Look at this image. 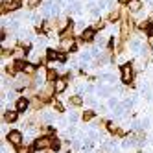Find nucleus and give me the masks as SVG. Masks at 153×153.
Instances as JSON below:
<instances>
[{"label": "nucleus", "mask_w": 153, "mask_h": 153, "mask_svg": "<svg viewBox=\"0 0 153 153\" xmlns=\"http://www.w3.org/2000/svg\"><path fill=\"white\" fill-rule=\"evenodd\" d=\"M131 79H133V67L127 63L122 67V81L124 83H131Z\"/></svg>", "instance_id": "nucleus-1"}, {"label": "nucleus", "mask_w": 153, "mask_h": 153, "mask_svg": "<svg viewBox=\"0 0 153 153\" xmlns=\"http://www.w3.org/2000/svg\"><path fill=\"white\" fill-rule=\"evenodd\" d=\"M52 142H53V140H50L48 137H42V138L35 140V144H33V148H35V149H45V148L52 146Z\"/></svg>", "instance_id": "nucleus-2"}, {"label": "nucleus", "mask_w": 153, "mask_h": 153, "mask_svg": "<svg viewBox=\"0 0 153 153\" xmlns=\"http://www.w3.org/2000/svg\"><path fill=\"white\" fill-rule=\"evenodd\" d=\"M7 140L11 142V144H15V146H19L20 142H22V135L19 133V131H9V135H7Z\"/></svg>", "instance_id": "nucleus-3"}, {"label": "nucleus", "mask_w": 153, "mask_h": 153, "mask_svg": "<svg viewBox=\"0 0 153 153\" xmlns=\"http://www.w3.org/2000/svg\"><path fill=\"white\" fill-rule=\"evenodd\" d=\"M20 6L19 0H13V2H7V4H2V7H0V11L6 13V11H13V9H17Z\"/></svg>", "instance_id": "nucleus-4"}, {"label": "nucleus", "mask_w": 153, "mask_h": 153, "mask_svg": "<svg viewBox=\"0 0 153 153\" xmlns=\"http://www.w3.org/2000/svg\"><path fill=\"white\" fill-rule=\"evenodd\" d=\"M26 109H28V100L26 98H20V100L17 102V111L22 113V111H26Z\"/></svg>", "instance_id": "nucleus-5"}, {"label": "nucleus", "mask_w": 153, "mask_h": 153, "mask_svg": "<svg viewBox=\"0 0 153 153\" xmlns=\"http://www.w3.org/2000/svg\"><path fill=\"white\" fill-rule=\"evenodd\" d=\"M94 33H96V30H94V28H89V30H85V31H83L81 39H83V41H91V39L94 37Z\"/></svg>", "instance_id": "nucleus-6"}, {"label": "nucleus", "mask_w": 153, "mask_h": 153, "mask_svg": "<svg viewBox=\"0 0 153 153\" xmlns=\"http://www.w3.org/2000/svg\"><path fill=\"white\" fill-rule=\"evenodd\" d=\"M65 87H67V81H65V79H56V85H53V89H56L57 92H61V91H65Z\"/></svg>", "instance_id": "nucleus-7"}, {"label": "nucleus", "mask_w": 153, "mask_h": 153, "mask_svg": "<svg viewBox=\"0 0 153 153\" xmlns=\"http://www.w3.org/2000/svg\"><path fill=\"white\" fill-rule=\"evenodd\" d=\"M72 37H74V30H72V28H68V30H65L63 33H61V39H63V41H70Z\"/></svg>", "instance_id": "nucleus-8"}, {"label": "nucleus", "mask_w": 153, "mask_h": 153, "mask_svg": "<svg viewBox=\"0 0 153 153\" xmlns=\"http://www.w3.org/2000/svg\"><path fill=\"white\" fill-rule=\"evenodd\" d=\"M53 91H56V89H45V91L39 94V98H41V100H48V98H52Z\"/></svg>", "instance_id": "nucleus-9"}, {"label": "nucleus", "mask_w": 153, "mask_h": 153, "mask_svg": "<svg viewBox=\"0 0 153 153\" xmlns=\"http://www.w3.org/2000/svg\"><path fill=\"white\" fill-rule=\"evenodd\" d=\"M140 2H138V0H131V2H129V9H131V11H138V9H140Z\"/></svg>", "instance_id": "nucleus-10"}, {"label": "nucleus", "mask_w": 153, "mask_h": 153, "mask_svg": "<svg viewBox=\"0 0 153 153\" xmlns=\"http://www.w3.org/2000/svg\"><path fill=\"white\" fill-rule=\"evenodd\" d=\"M4 118H6V122H15V120H17V113L9 111V113H6V114H4Z\"/></svg>", "instance_id": "nucleus-11"}, {"label": "nucleus", "mask_w": 153, "mask_h": 153, "mask_svg": "<svg viewBox=\"0 0 153 153\" xmlns=\"http://www.w3.org/2000/svg\"><path fill=\"white\" fill-rule=\"evenodd\" d=\"M31 105H33L35 109H41L42 105H45V100H41V98H33V100H31Z\"/></svg>", "instance_id": "nucleus-12"}, {"label": "nucleus", "mask_w": 153, "mask_h": 153, "mask_svg": "<svg viewBox=\"0 0 153 153\" xmlns=\"http://www.w3.org/2000/svg\"><path fill=\"white\" fill-rule=\"evenodd\" d=\"M70 103H72L74 107H79V105H81V98H79V96H74V98H70Z\"/></svg>", "instance_id": "nucleus-13"}, {"label": "nucleus", "mask_w": 153, "mask_h": 153, "mask_svg": "<svg viewBox=\"0 0 153 153\" xmlns=\"http://www.w3.org/2000/svg\"><path fill=\"white\" fill-rule=\"evenodd\" d=\"M46 56H48V59H52V61H53V59H56V61L59 59V53H57V52H53V50H48Z\"/></svg>", "instance_id": "nucleus-14"}, {"label": "nucleus", "mask_w": 153, "mask_h": 153, "mask_svg": "<svg viewBox=\"0 0 153 153\" xmlns=\"http://www.w3.org/2000/svg\"><path fill=\"white\" fill-rule=\"evenodd\" d=\"M26 74H33L35 72V67H33V65H24V68H22Z\"/></svg>", "instance_id": "nucleus-15"}, {"label": "nucleus", "mask_w": 153, "mask_h": 153, "mask_svg": "<svg viewBox=\"0 0 153 153\" xmlns=\"http://www.w3.org/2000/svg\"><path fill=\"white\" fill-rule=\"evenodd\" d=\"M94 118V113L92 111H87L85 114H83V120H85V122H89V120H92Z\"/></svg>", "instance_id": "nucleus-16"}, {"label": "nucleus", "mask_w": 153, "mask_h": 153, "mask_svg": "<svg viewBox=\"0 0 153 153\" xmlns=\"http://www.w3.org/2000/svg\"><path fill=\"white\" fill-rule=\"evenodd\" d=\"M118 15H120V13H116V11H113L111 15H109V20H111V22H114V20H118Z\"/></svg>", "instance_id": "nucleus-17"}, {"label": "nucleus", "mask_w": 153, "mask_h": 153, "mask_svg": "<svg viewBox=\"0 0 153 153\" xmlns=\"http://www.w3.org/2000/svg\"><path fill=\"white\" fill-rule=\"evenodd\" d=\"M39 4H41V0H30V2H28V6H30V7H37Z\"/></svg>", "instance_id": "nucleus-18"}, {"label": "nucleus", "mask_w": 153, "mask_h": 153, "mask_svg": "<svg viewBox=\"0 0 153 153\" xmlns=\"http://www.w3.org/2000/svg\"><path fill=\"white\" fill-rule=\"evenodd\" d=\"M92 28H94V30H100V28H103V20H98V22H96Z\"/></svg>", "instance_id": "nucleus-19"}, {"label": "nucleus", "mask_w": 153, "mask_h": 153, "mask_svg": "<svg viewBox=\"0 0 153 153\" xmlns=\"http://www.w3.org/2000/svg\"><path fill=\"white\" fill-rule=\"evenodd\" d=\"M56 74H57V72L50 70V72H48V79H50V81H53V79H56Z\"/></svg>", "instance_id": "nucleus-20"}, {"label": "nucleus", "mask_w": 153, "mask_h": 153, "mask_svg": "<svg viewBox=\"0 0 153 153\" xmlns=\"http://www.w3.org/2000/svg\"><path fill=\"white\" fill-rule=\"evenodd\" d=\"M57 61H61V63H65V61H67V56H65V53H59V59Z\"/></svg>", "instance_id": "nucleus-21"}, {"label": "nucleus", "mask_w": 153, "mask_h": 153, "mask_svg": "<svg viewBox=\"0 0 153 153\" xmlns=\"http://www.w3.org/2000/svg\"><path fill=\"white\" fill-rule=\"evenodd\" d=\"M52 148H53V149H59V142L53 140V142H52Z\"/></svg>", "instance_id": "nucleus-22"}, {"label": "nucleus", "mask_w": 153, "mask_h": 153, "mask_svg": "<svg viewBox=\"0 0 153 153\" xmlns=\"http://www.w3.org/2000/svg\"><path fill=\"white\" fill-rule=\"evenodd\" d=\"M24 52H26L24 48H17V53H19V56H20V57H22V56H24Z\"/></svg>", "instance_id": "nucleus-23"}, {"label": "nucleus", "mask_w": 153, "mask_h": 153, "mask_svg": "<svg viewBox=\"0 0 153 153\" xmlns=\"http://www.w3.org/2000/svg\"><path fill=\"white\" fill-rule=\"evenodd\" d=\"M56 109H57V111H63V105L59 102H56Z\"/></svg>", "instance_id": "nucleus-24"}]
</instances>
